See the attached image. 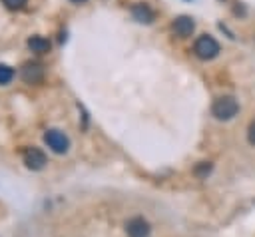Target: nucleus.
I'll list each match as a JSON object with an SVG mask.
<instances>
[{"mask_svg":"<svg viewBox=\"0 0 255 237\" xmlns=\"http://www.w3.org/2000/svg\"><path fill=\"white\" fill-rule=\"evenodd\" d=\"M237 112H239V104L233 96H219L211 106V114L221 121L233 119L237 116Z\"/></svg>","mask_w":255,"mask_h":237,"instance_id":"f257e3e1","label":"nucleus"},{"mask_svg":"<svg viewBox=\"0 0 255 237\" xmlns=\"http://www.w3.org/2000/svg\"><path fill=\"white\" fill-rule=\"evenodd\" d=\"M193 54L199 60H213L219 54V42L213 36L203 34L193 42Z\"/></svg>","mask_w":255,"mask_h":237,"instance_id":"f03ea898","label":"nucleus"},{"mask_svg":"<svg viewBox=\"0 0 255 237\" xmlns=\"http://www.w3.org/2000/svg\"><path fill=\"white\" fill-rule=\"evenodd\" d=\"M44 141H46V145H48L52 151H56V153H66L68 147H70L68 135H66L64 131H60V129H48V131L44 133Z\"/></svg>","mask_w":255,"mask_h":237,"instance_id":"7ed1b4c3","label":"nucleus"},{"mask_svg":"<svg viewBox=\"0 0 255 237\" xmlns=\"http://www.w3.org/2000/svg\"><path fill=\"white\" fill-rule=\"evenodd\" d=\"M22 159H24V163H26V167L28 169H34V171H38V169H42L44 165H46V153L40 149V147H26L24 149V153H22Z\"/></svg>","mask_w":255,"mask_h":237,"instance_id":"20e7f679","label":"nucleus"},{"mask_svg":"<svg viewBox=\"0 0 255 237\" xmlns=\"http://www.w3.org/2000/svg\"><path fill=\"white\" fill-rule=\"evenodd\" d=\"M20 76H22V80L26 84H38L44 78V68L38 62H26L22 66V70H20Z\"/></svg>","mask_w":255,"mask_h":237,"instance_id":"39448f33","label":"nucleus"},{"mask_svg":"<svg viewBox=\"0 0 255 237\" xmlns=\"http://www.w3.org/2000/svg\"><path fill=\"white\" fill-rule=\"evenodd\" d=\"M126 231H128V237H147L151 227L143 217H131L126 223Z\"/></svg>","mask_w":255,"mask_h":237,"instance_id":"423d86ee","label":"nucleus"},{"mask_svg":"<svg viewBox=\"0 0 255 237\" xmlns=\"http://www.w3.org/2000/svg\"><path fill=\"white\" fill-rule=\"evenodd\" d=\"M171 28H173V32H175L179 38H187V36L193 34V30H195V22H193L191 16H177V18L173 20Z\"/></svg>","mask_w":255,"mask_h":237,"instance_id":"0eeeda50","label":"nucleus"},{"mask_svg":"<svg viewBox=\"0 0 255 237\" xmlns=\"http://www.w3.org/2000/svg\"><path fill=\"white\" fill-rule=\"evenodd\" d=\"M131 16H133L137 22H143V24H149V22H153V18H155L153 10H151L147 4H143V2L131 6Z\"/></svg>","mask_w":255,"mask_h":237,"instance_id":"6e6552de","label":"nucleus"},{"mask_svg":"<svg viewBox=\"0 0 255 237\" xmlns=\"http://www.w3.org/2000/svg\"><path fill=\"white\" fill-rule=\"evenodd\" d=\"M28 48L34 54H48L52 46H50V40L44 38V36H30L28 38Z\"/></svg>","mask_w":255,"mask_h":237,"instance_id":"1a4fd4ad","label":"nucleus"},{"mask_svg":"<svg viewBox=\"0 0 255 237\" xmlns=\"http://www.w3.org/2000/svg\"><path fill=\"white\" fill-rule=\"evenodd\" d=\"M14 80V70L8 64H0V86H6Z\"/></svg>","mask_w":255,"mask_h":237,"instance_id":"9d476101","label":"nucleus"},{"mask_svg":"<svg viewBox=\"0 0 255 237\" xmlns=\"http://www.w3.org/2000/svg\"><path fill=\"white\" fill-rule=\"evenodd\" d=\"M2 4L6 8H10V10H20V8H24L28 4V0H2Z\"/></svg>","mask_w":255,"mask_h":237,"instance_id":"9b49d317","label":"nucleus"},{"mask_svg":"<svg viewBox=\"0 0 255 237\" xmlns=\"http://www.w3.org/2000/svg\"><path fill=\"white\" fill-rule=\"evenodd\" d=\"M247 139L251 145H255V121L249 123V129H247Z\"/></svg>","mask_w":255,"mask_h":237,"instance_id":"f8f14e48","label":"nucleus"},{"mask_svg":"<svg viewBox=\"0 0 255 237\" xmlns=\"http://www.w3.org/2000/svg\"><path fill=\"white\" fill-rule=\"evenodd\" d=\"M209 169H211V165H209V163H203L201 167L195 169V173H197V175H205V173H209Z\"/></svg>","mask_w":255,"mask_h":237,"instance_id":"ddd939ff","label":"nucleus"},{"mask_svg":"<svg viewBox=\"0 0 255 237\" xmlns=\"http://www.w3.org/2000/svg\"><path fill=\"white\" fill-rule=\"evenodd\" d=\"M72 2H78V4H80V2H84V0H72Z\"/></svg>","mask_w":255,"mask_h":237,"instance_id":"4468645a","label":"nucleus"}]
</instances>
